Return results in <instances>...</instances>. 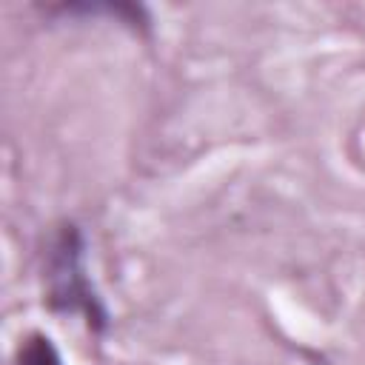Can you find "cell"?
<instances>
[{
  "mask_svg": "<svg viewBox=\"0 0 365 365\" xmlns=\"http://www.w3.org/2000/svg\"><path fill=\"white\" fill-rule=\"evenodd\" d=\"M17 365H63V356H60L57 345L46 334L34 331V334H29L20 342V348H17Z\"/></svg>",
  "mask_w": 365,
  "mask_h": 365,
  "instance_id": "7a4b0ae2",
  "label": "cell"
},
{
  "mask_svg": "<svg viewBox=\"0 0 365 365\" xmlns=\"http://www.w3.org/2000/svg\"><path fill=\"white\" fill-rule=\"evenodd\" d=\"M83 234L74 222L57 228L48 254H46V302L60 314H80L94 334H103L108 325V311L83 265Z\"/></svg>",
  "mask_w": 365,
  "mask_h": 365,
  "instance_id": "6da1fadb",
  "label": "cell"
}]
</instances>
